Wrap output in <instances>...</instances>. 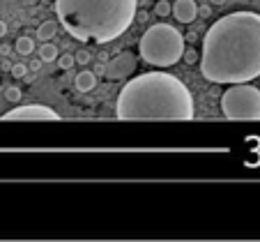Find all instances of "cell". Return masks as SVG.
Segmentation results:
<instances>
[{
	"label": "cell",
	"instance_id": "1",
	"mask_svg": "<svg viewBox=\"0 0 260 242\" xmlns=\"http://www.w3.org/2000/svg\"><path fill=\"white\" fill-rule=\"evenodd\" d=\"M201 74L210 83H249L260 76V14L231 12L203 40Z\"/></svg>",
	"mask_w": 260,
	"mask_h": 242
},
{
	"label": "cell",
	"instance_id": "2",
	"mask_svg": "<svg viewBox=\"0 0 260 242\" xmlns=\"http://www.w3.org/2000/svg\"><path fill=\"white\" fill-rule=\"evenodd\" d=\"M196 113L189 88L166 72H147L127 81L118 95V120H191Z\"/></svg>",
	"mask_w": 260,
	"mask_h": 242
},
{
	"label": "cell",
	"instance_id": "3",
	"mask_svg": "<svg viewBox=\"0 0 260 242\" xmlns=\"http://www.w3.org/2000/svg\"><path fill=\"white\" fill-rule=\"evenodd\" d=\"M138 0H55L62 28L76 42L108 44L129 30Z\"/></svg>",
	"mask_w": 260,
	"mask_h": 242
},
{
	"label": "cell",
	"instance_id": "4",
	"mask_svg": "<svg viewBox=\"0 0 260 242\" xmlns=\"http://www.w3.org/2000/svg\"><path fill=\"white\" fill-rule=\"evenodd\" d=\"M138 53L147 65L154 67H173L182 60L184 37L177 28L168 23H154L143 33L138 42Z\"/></svg>",
	"mask_w": 260,
	"mask_h": 242
},
{
	"label": "cell",
	"instance_id": "5",
	"mask_svg": "<svg viewBox=\"0 0 260 242\" xmlns=\"http://www.w3.org/2000/svg\"><path fill=\"white\" fill-rule=\"evenodd\" d=\"M221 113L228 120H260V90L251 83H231L221 97Z\"/></svg>",
	"mask_w": 260,
	"mask_h": 242
},
{
	"label": "cell",
	"instance_id": "6",
	"mask_svg": "<svg viewBox=\"0 0 260 242\" xmlns=\"http://www.w3.org/2000/svg\"><path fill=\"white\" fill-rule=\"evenodd\" d=\"M3 120H60L58 111L44 104H28V106H16V109L7 111Z\"/></svg>",
	"mask_w": 260,
	"mask_h": 242
},
{
	"label": "cell",
	"instance_id": "7",
	"mask_svg": "<svg viewBox=\"0 0 260 242\" xmlns=\"http://www.w3.org/2000/svg\"><path fill=\"white\" fill-rule=\"evenodd\" d=\"M134 69H136V55L132 51H122L104 67V76L108 81H122L134 74Z\"/></svg>",
	"mask_w": 260,
	"mask_h": 242
},
{
	"label": "cell",
	"instance_id": "8",
	"mask_svg": "<svg viewBox=\"0 0 260 242\" xmlns=\"http://www.w3.org/2000/svg\"><path fill=\"white\" fill-rule=\"evenodd\" d=\"M171 14L180 23H193L198 16L196 0H175V3H171Z\"/></svg>",
	"mask_w": 260,
	"mask_h": 242
},
{
	"label": "cell",
	"instance_id": "9",
	"mask_svg": "<svg viewBox=\"0 0 260 242\" xmlns=\"http://www.w3.org/2000/svg\"><path fill=\"white\" fill-rule=\"evenodd\" d=\"M74 85H76V90H79V93H90V90L97 88V74H94V72H90V69H83L81 74H76Z\"/></svg>",
	"mask_w": 260,
	"mask_h": 242
},
{
	"label": "cell",
	"instance_id": "10",
	"mask_svg": "<svg viewBox=\"0 0 260 242\" xmlns=\"http://www.w3.org/2000/svg\"><path fill=\"white\" fill-rule=\"evenodd\" d=\"M55 33H58V23H55V21H44V23H40V28H37V37H40V42L53 40Z\"/></svg>",
	"mask_w": 260,
	"mask_h": 242
},
{
	"label": "cell",
	"instance_id": "11",
	"mask_svg": "<svg viewBox=\"0 0 260 242\" xmlns=\"http://www.w3.org/2000/svg\"><path fill=\"white\" fill-rule=\"evenodd\" d=\"M40 60L42 63H53V60H58V46L51 44V42H44V44L40 46Z\"/></svg>",
	"mask_w": 260,
	"mask_h": 242
},
{
	"label": "cell",
	"instance_id": "12",
	"mask_svg": "<svg viewBox=\"0 0 260 242\" xmlns=\"http://www.w3.org/2000/svg\"><path fill=\"white\" fill-rule=\"evenodd\" d=\"M14 51H16L19 55H30V53L35 51V42L30 40V37H25V35H23V37H19V40H16Z\"/></svg>",
	"mask_w": 260,
	"mask_h": 242
},
{
	"label": "cell",
	"instance_id": "13",
	"mask_svg": "<svg viewBox=\"0 0 260 242\" xmlns=\"http://www.w3.org/2000/svg\"><path fill=\"white\" fill-rule=\"evenodd\" d=\"M74 65H76V58H74L72 53H62V55L58 58V67L64 69V72H67V69H72Z\"/></svg>",
	"mask_w": 260,
	"mask_h": 242
},
{
	"label": "cell",
	"instance_id": "14",
	"mask_svg": "<svg viewBox=\"0 0 260 242\" xmlns=\"http://www.w3.org/2000/svg\"><path fill=\"white\" fill-rule=\"evenodd\" d=\"M21 88H16V85H10V88H5V99L7 102H12V104H16V102H21Z\"/></svg>",
	"mask_w": 260,
	"mask_h": 242
},
{
	"label": "cell",
	"instance_id": "15",
	"mask_svg": "<svg viewBox=\"0 0 260 242\" xmlns=\"http://www.w3.org/2000/svg\"><path fill=\"white\" fill-rule=\"evenodd\" d=\"M154 14L157 16H168L171 14V3H168V0H157V5H154Z\"/></svg>",
	"mask_w": 260,
	"mask_h": 242
},
{
	"label": "cell",
	"instance_id": "16",
	"mask_svg": "<svg viewBox=\"0 0 260 242\" xmlns=\"http://www.w3.org/2000/svg\"><path fill=\"white\" fill-rule=\"evenodd\" d=\"M10 72H12V76H14V79H23V76L28 74V67H25L23 63H14Z\"/></svg>",
	"mask_w": 260,
	"mask_h": 242
},
{
	"label": "cell",
	"instance_id": "17",
	"mask_svg": "<svg viewBox=\"0 0 260 242\" xmlns=\"http://www.w3.org/2000/svg\"><path fill=\"white\" fill-rule=\"evenodd\" d=\"M182 58L187 60V65H196L198 60H201V53H198L196 49H184V53H182Z\"/></svg>",
	"mask_w": 260,
	"mask_h": 242
},
{
	"label": "cell",
	"instance_id": "18",
	"mask_svg": "<svg viewBox=\"0 0 260 242\" xmlns=\"http://www.w3.org/2000/svg\"><path fill=\"white\" fill-rule=\"evenodd\" d=\"M74 58H76V63H79V65H88L90 60H92V55H90L88 49H81V51H76V55H74Z\"/></svg>",
	"mask_w": 260,
	"mask_h": 242
},
{
	"label": "cell",
	"instance_id": "19",
	"mask_svg": "<svg viewBox=\"0 0 260 242\" xmlns=\"http://www.w3.org/2000/svg\"><path fill=\"white\" fill-rule=\"evenodd\" d=\"M198 14L203 16V19H207V16L212 14V7H207V5H203V7H198Z\"/></svg>",
	"mask_w": 260,
	"mask_h": 242
},
{
	"label": "cell",
	"instance_id": "20",
	"mask_svg": "<svg viewBox=\"0 0 260 242\" xmlns=\"http://www.w3.org/2000/svg\"><path fill=\"white\" fill-rule=\"evenodd\" d=\"M5 35H7V23L5 21H0V40H3Z\"/></svg>",
	"mask_w": 260,
	"mask_h": 242
},
{
	"label": "cell",
	"instance_id": "21",
	"mask_svg": "<svg viewBox=\"0 0 260 242\" xmlns=\"http://www.w3.org/2000/svg\"><path fill=\"white\" fill-rule=\"evenodd\" d=\"M40 63H42V60H32V63H30V69H32V72H37V69H40Z\"/></svg>",
	"mask_w": 260,
	"mask_h": 242
},
{
	"label": "cell",
	"instance_id": "22",
	"mask_svg": "<svg viewBox=\"0 0 260 242\" xmlns=\"http://www.w3.org/2000/svg\"><path fill=\"white\" fill-rule=\"evenodd\" d=\"M212 5H226V0H212Z\"/></svg>",
	"mask_w": 260,
	"mask_h": 242
}]
</instances>
